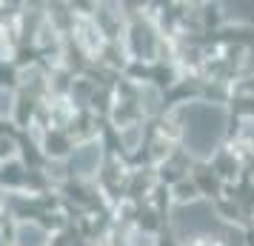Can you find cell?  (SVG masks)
Segmentation results:
<instances>
[{
  "instance_id": "cell-1",
  "label": "cell",
  "mask_w": 254,
  "mask_h": 246,
  "mask_svg": "<svg viewBox=\"0 0 254 246\" xmlns=\"http://www.w3.org/2000/svg\"><path fill=\"white\" fill-rule=\"evenodd\" d=\"M226 112L211 103H191L186 109V146L197 158H208L223 138Z\"/></svg>"
},
{
  "instance_id": "cell-2",
  "label": "cell",
  "mask_w": 254,
  "mask_h": 246,
  "mask_svg": "<svg viewBox=\"0 0 254 246\" xmlns=\"http://www.w3.org/2000/svg\"><path fill=\"white\" fill-rule=\"evenodd\" d=\"M217 226L214 212L206 203H189L174 212V229L180 238H191V235H206Z\"/></svg>"
},
{
  "instance_id": "cell-3",
  "label": "cell",
  "mask_w": 254,
  "mask_h": 246,
  "mask_svg": "<svg viewBox=\"0 0 254 246\" xmlns=\"http://www.w3.org/2000/svg\"><path fill=\"white\" fill-rule=\"evenodd\" d=\"M97 164H100V146L97 143H86L80 149H74V155L69 161V169H71V175L89 177L92 172H97Z\"/></svg>"
},
{
  "instance_id": "cell-4",
  "label": "cell",
  "mask_w": 254,
  "mask_h": 246,
  "mask_svg": "<svg viewBox=\"0 0 254 246\" xmlns=\"http://www.w3.org/2000/svg\"><path fill=\"white\" fill-rule=\"evenodd\" d=\"M17 246H46V232L35 223H23L17 229Z\"/></svg>"
},
{
  "instance_id": "cell-5",
  "label": "cell",
  "mask_w": 254,
  "mask_h": 246,
  "mask_svg": "<svg viewBox=\"0 0 254 246\" xmlns=\"http://www.w3.org/2000/svg\"><path fill=\"white\" fill-rule=\"evenodd\" d=\"M9 109H12V94L0 92V115H3V112H9Z\"/></svg>"
}]
</instances>
